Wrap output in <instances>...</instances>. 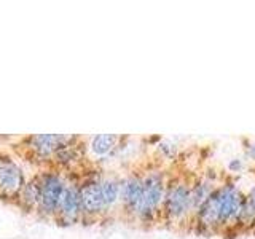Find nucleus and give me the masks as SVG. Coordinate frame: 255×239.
I'll list each match as a JSON object with an SVG mask.
<instances>
[{
	"instance_id": "obj_1",
	"label": "nucleus",
	"mask_w": 255,
	"mask_h": 239,
	"mask_svg": "<svg viewBox=\"0 0 255 239\" xmlns=\"http://www.w3.org/2000/svg\"><path fill=\"white\" fill-rule=\"evenodd\" d=\"M201 167H190L180 158L169 166L167 175V187L161 209V222L159 227H164L177 233H190L191 228V187L196 172Z\"/></svg>"
},
{
	"instance_id": "obj_2",
	"label": "nucleus",
	"mask_w": 255,
	"mask_h": 239,
	"mask_svg": "<svg viewBox=\"0 0 255 239\" xmlns=\"http://www.w3.org/2000/svg\"><path fill=\"white\" fill-rule=\"evenodd\" d=\"M167 175H169V166L158 161L156 158L143 163L142 196L134 215V225L145 230L159 227L167 187Z\"/></svg>"
},
{
	"instance_id": "obj_3",
	"label": "nucleus",
	"mask_w": 255,
	"mask_h": 239,
	"mask_svg": "<svg viewBox=\"0 0 255 239\" xmlns=\"http://www.w3.org/2000/svg\"><path fill=\"white\" fill-rule=\"evenodd\" d=\"M101 174L99 166L88 164L80 172L78 191H80V206H82V223L93 225V223L106 222V206H104L102 191H101Z\"/></svg>"
},
{
	"instance_id": "obj_4",
	"label": "nucleus",
	"mask_w": 255,
	"mask_h": 239,
	"mask_svg": "<svg viewBox=\"0 0 255 239\" xmlns=\"http://www.w3.org/2000/svg\"><path fill=\"white\" fill-rule=\"evenodd\" d=\"M37 174L40 180V203L37 215L43 220H54L64 190L69 183V174L53 166L38 169Z\"/></svg>"
},
{
	"instance_id": "obj_5",
	"label": "nucleus",
	"mask_w": 255,
	"mask_h": 239,
	"mask_svg": "<svg viewBox=\"0 0 255 239\" xmlns=\"http://www.w3.org/2000/svg\"><path fill=\"white\" fill-rule=\"evenodd\" d=\"M70 135L72 134H32L19 139L18 148L32 164L43 169L51 166L54 153L69 142Z\"/></svg>"
},
{
	"instance_id": "obj_6",
	"label": "nucleus",
	"mask_w": 255,
	"mask_h": 239,
	"mask_svg": "<svg viewBox=\"0 0 255 239\" xmlns=\"http://www.w3.org/2000/svg\"><path fill=\"white\" fill-rule=\"evenodd\" d=\"M143 164L132 166L129 171L122 174V193H120L118 217L128 223L134 222V215L142 196Z\"/></svg>"
},
{
	"instance_id": "obj_7",
	"label": "nucleus",
	"mask_w": 255,
	"mask_h": 239,
	"mask_svg": "<svg viewBox=\"0 0 255 239\" xmlns=\"http://www.w3.org/2000/svg\"><path fill=\"white\" fill-rule=\"evenodd\" d=\"M26 180L22 166L10 153L0 150V201L14 204Z\"/></svg>"
},
{
	"instance_id": "obj_8",
	"label": "nucleus",
	"mask_w": 255,
	"mask_h": 239,
	"mask_svg": "<svg viewBox=\"0 0 255 239\" xmlns=\"http://www.w3.org/2000/svg\"><path fill=\"white\" fill-rule=\"evenodd\" d=\"M90 163L86 156V137L72 134L67 143L58 148L53 156L51 166L66 174L80 172Z\"/></svg>"
},
{
	"instance_id": "obj_9",
	"label": "nucleus",
	"mask_w": 255,
	"mask_h": 239,
	"mask_svg": "<svg viewBox=\"0 0 255 239\" xmlns=\"http://www.w3.org/2000/svg\"><path fill=\"white\" fill-rule=\"evenodd\" d=\"M80 172L69 174V183L66 190H64L58 212H56L53 220L59 227H74L77 223H82V206H80V191H78Z\"/></svg>"
},
{
	"instance_id": "obj_10",
	"label": "nucleus",
	"mask_w": 255,
	"mask_h": 239,
	"mask_svg": "<svg viewBox=\"0 0 255 239\" xmlns=\"http://www.w3.org/2000/svg\"><path fill=\"white\" fill-rule=\"evenodd\" d=\"M128 135L120 134H96L86 139V156L94 158L93 163L98 166L109 158H115L126 147Z\"/></svg>"
},
{
	"instance_id": "obj_11",
	"label": "nucleus",
	"mask_w": 255,
	"mask_h": 239,
	"mask_svg": "<svg viewBox=\"0 0 255 239\" xmlns=\"http://www.w3.org/2000/svg\"><path fill=\"white\" fill-rule=\"evenodd\" d=\"M101 191L104 206H106L107 220L118 215L120 211V193H122V174L114 171H104L101 174Z\"/></svg>"
},
{
	"instance_id": "obj_12",
	"label": "nucleus",
	"mask_w": 255,
	"mask_h": 239,
	"mask_svg": "<svg viewBox=\"0 0 255 239\" xmlns=\"http://www.w3.org/2000/svg\"><path fill=\"white\" fill-rule=\"evenodd\" d=\"M38 203H40V180H38V174L35 172L30 177H27L18 198H16L14 206L22 214L30 215V214H37Z\"/></svg>"
},
{
	"instance_id": "obj_13",
	"label": "nucleus",
	"mask_w": 255,
	"mask_h": 239,
	"mask_svg": "<svg viewBox=\"0 0 255 239\" xmlns=\"http://www.w3.org/2000/svg\"><path fill=\"white\" fill-rule=\"evenodd\" d=\"M246 169V159L244 158H231L230 161L227 163V171L230 175H233L235 177V174H239V172H243Z\"/></svg>"
},
{
	"instance_id": "obj_14",
	"label": "nucleus",
	"mask_w": 255,
	"mask_h": 239,
	"mask_svg": "<svg viewBox=\"0 0 255 239\" xmlns=\"http://www.w3.org/2000/svg\"><path fill=\"white\" fill-rule=\"evenodd\" d=\"M243 150L246 161L255 163V139H243Z\"/></svg>"
},
{
	"instance_id": "obj_15",
	"label": "nucleus",
	"mask_w": 255,
	"mask_h": 239,
	"mask_svg": "<svg viewBox=\"0 0 255 239\" xmlns=\"http://www.w3.org/2000/svg\"><path fill=\"white\" fill-rule=\"evenodd\" d=\"M246 196L249 199V203L255 207V179H254V185L251 187V190L246 191Z\"/></svg>"
}]
</instances>
